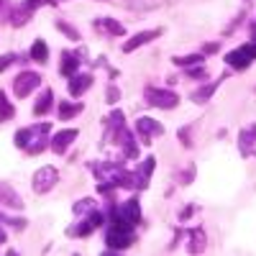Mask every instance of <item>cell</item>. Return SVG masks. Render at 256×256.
<instances>
[{
    "mask_svg": "<svg viewBox=\"0 0 256 256\" xmlns=\"http://www.w3.org/2000/svg\"><path fill=\"white\" fill-rule=\"evenodd\" d=\"M256 146V126H251L248 131H241V154H251Z\"/></svg>",
    "mask_w": 256,
    "mask_h": 256,
    "instance_id": "e0dca14e",
    "label": "cell"
},
{
    "mask_svg": "<svg viewBox=\"0 0 256 256\" xmlns=\"http://www.w3.org/2000/svg\"><path fill=\"white\" fill-rule=\"evenodd\" d=\"M0 202L8 205V208H20V205H24L20 198L16 195V190L10 184H6V182H0Z\"/></svg>",
    "mask_w": 256,
    "mask_h": 256,
    "instance_id": "4fadbf2b",
    "label": "cell"
},
{
    "mask_svg": "<svg viewBox=\"0 0 256 256\" xmlns=\"http://www.w3.org/2000/svg\"><path fill=\"white\" fill-rule=\"evenodd\" d=\"M74 138H77V131H74V128H67V131H59V134L49 141V146H52L54 154H64Z\"/></svg>",
    "mask_w": 256,
    "mask_h": 256,
    "instance_id": "30bf717a",
    "label": "cell"
},
{
    "mask_svg": "<svg viewBox=\"0 0 256 256\" xmlns=\"http://www.w3.org/2000/svg\"><path fill=\"white\" fill-rule=\"evenodd\" d=\"M216 88H218V82L208 84V88H202V90H198L195 95H192V100H195V102H205V100H210V95L216 92Z\"/></svg>",
    "mask_w": 256,
    "mask_h": 256,
    "instance_id": "ffe728a7",
    "label": "cell"
},
{
    "mask_svg": "<svg viewBox=\"0 0 256 256\" xmlns=\"http://www.w3.org/2000/svg\"><path fill=\"white\" fill-rule=\"evenodd\" d=\"M56 28H59V31H64V34H67V36H70L72 41H77V38H80L77 28H72V26L67 24V20H56Z\"/></svg>",
    "mask_w": 256,
    "mask_h": 256,
    "instance_id": "7402d4cb",
    "label": "cell"
},
{
    "mask_svg": "<svg viewBox=\"0 0 256 256\" xmlns=\"http://www.w3.org/2000/svg\"><path fill=\"white\" fill-rule=\"evenodd\" d=\"M254 41H256V24H254Z\"/></svg>",
    "mask_w": 256,
    "mask_h": 256,
    "instance_id": "4316f807",
    "label": "cell"
},
{
    "mask_svg": "<svg viewBox=\"0 0 256 256\" xmlns=\"http://www.w3.org/2000/svg\"><path fill=\"white\" fill-rule=\"evenodd\" d=\"M49 3H59V0H49Z\"/></svg>",
    "mask_w": 256,
    "mask_h": 256,
    "instance_id": "83f0119b",
    "label": "cell"
},
{
    "mask_svg": "<svg viewBox=\"0 0 256 256\" xmlns=\"http://www.w3.org/2000/svg\"><path fill=\"white\" fill-rule=\"evenodd\" d=\"M3 241H6V230H3V228H0V244H3Z\"/></svg>",
    "mask_w": 256,
    "mask_h": 256,
    "instance_id": "484cf974",
    "label": "cell"
},
{
    "mask_svg": "<svg viewBox=\"0 0 256 256\" xmlns=\"http://www.w3.org/2000/svg\"><path fill=\"white\" fill-rule=\"evenodd\" d=\"M134 230L128 228V223L123 220H113V226L108 228V233H105V241H108L110 248H123L128 244H134Z\"/></svg>",
    "mask_w": 256,
    "mask_h": 256,
    "instance_id": "7a4b0ae2",
    "label": "cell"
},
{
    "mask_svg": "<svg viewBox=\"0 0 256 256\" xmlns=\"http://www.w3.org/2000/svg\"><path fill=\"white\" fill-rule=\"evenodd\" d=\"M52 90L49 88H44V92L38 95V100H36V105H34V116H46L49 113V108H52Z\"/></svg>",
    "mask_w": 256,
    "mask_h": 256,
    "instance_id": "2e32d148",
    "label": "cell"
},
{
    "mask_svg": "<svg viewBox=\"0 0 256 256\" xmlns=\"http://www.w3.org/2000/svg\"><path fill=\"white\" fill-rule=\"evenodd\" d=\"M41 84V77L36 74V72H20L16 80H13V92L18 95V98H28L36 88Z\"/></svg>",
    "mask_w": 256,
    "mask_h": 256,
    "instance_id": "8992f818",
    "label": "cell"
},
{
    "mask_svg": "<svg viewBox=\"0 0 256 256\" xmlns=\"http://www.w3.org/2000/svg\"><path fill=\"white\" fill-rule=\"evenodd\" d=\"M6 6H8V0H0V13L6 10Z\"/></svg>",
    "mask_w": 256,
    "mask_h": 256,
    "instance_id": "d4e9b609",
    "label": "cell"
},
{
    "mask_svg": "<svg viewBox=\"0 0 256 256\" xmlns=\"http://www.w3.org/2000/svg\"><path fill=\"white\" fill-rule=\"evenodd\" d=\"M90 84H92V74L90 72H74L70 77V95L80 98L84 90H90Z\"/></svg>",
    "mask_w": 256,
    "mask_h": 256,
    "instance_id": "ba28073f",
    "label": "cell"
},
{
    "mask_svg": "<svg viewBox=\"0 0 256 256\" xmlns=\"http://www.w3.org/2000/svg\"><path fill=\"white\" fill-rule=\"evenodd\" d=\"M254 59H256V44H244L226 54V64L233 70H246Z\"/></svg>",
    "mask_w": 256,
    "mask_h": 256,
    "instance_id": "3957f363",
    "label": "cell"
},
{
    "mask_svg": "<svg viewBox=\"0 0 256 256\" xmlns=\"http://www.w3.org/2000/svg\"><path fill=\"white\" fill-rule=\"evenodd\" d=\"M13 116H16V110H13V105L8 102L6 92H0V120H10Z\"/></svg>",
    "mask_w": 256,
    "mask_h": 256,
    "instance_id": "d6986e66",
    "label": "cell"
},
{
    "mask_svg": "<svg viewBox=\"0 0 256 256\" xmlns=\"http://www.w3.org/2000/svg\"><path fill=\"white\" fill-rule=\"evenodd\" d=\"M146 102L154 105V108H177L180 98L172 92V90H164V88H146Z\"/></svg>",
    "mask_w": 256,
    "mask_h": 256,
    "instance_id": "277c9868",
    "label": "cell"
},
{
    "mask_svg": "<svg viewBox=\"0 0 256 256\" xmlns=\"http://www.w3.org/2000/svg\"><path fill=\"white\" fill-rule=\"evenodd\" d=\"M92 26L98 31H102V34H108V36H126L123 24H118V20H113V18H98Z\"/></svg>",
    "mask_w": 256,
    "mask_h": 256,
    "instance_id": "7c38bea8",
    "label": "cell"
},
{
    "mask_svg": "<svg viewBox=\"0 0 256 256\" xmlns=\"http://www.w3.org/2000/svg\"><path fill=\"white\" fill-rule=\"evenodd\" d=\"M138 131L144 134V144H148V134H162L164 128H162L159 123H154L152 118H141V120H138Z\"/></svg>",
    "mask_w": 256,
    "mask_h": 256,
    "instance_id": "ac0fdd59",
    "label": "cell"
},
{
    "mask_svg": "<svg viewBox=\"0 0 256 256\" xmlns=\"http://www.w3.org/2000/svg\"><path fill=\"white\" fill-rule=\"evenodd\" d=\"M82 54H77V52H62V62H59V72L64 74V77H72L74 72H77V67L82 64V59H80Z\"/></svg>",
    "mask_w": 256,
    "mask_h": 256,
    "instance_id": "8fae6325",
    "label": "cell"
},
{
    "mask_svg": "<svg viewBox=\"0 0 256 256\" xmlns=\"http://www.w3.org/2000/svg\"><path fill=\"white\" fill-rule=\"evenodd\" d=\"M205 56L202 54H192V56H174V64H182V67H190V64H200Z\"/></svg>",
    "mask_w": 256,
    "mask_h": 256,
    "instance_id": "44dd1931",
    "label": "cell"
},
{
    "mask_svg": "<svg viewBox=\"0 0 256 256\" xmlns=\"http://www.w3.org/2000/svg\"><path fill=\"white\" fill-rule=\"evenodd\" d=\"M118 95H120V92H118V88H110V90H108V102H116V100H118Z\"/></svg>",
    "mask_w": 256,
    "mask_h": 256,
    "instance_id": "cb8c5ba5",
    "label": "cell"
},
{
    "mask_svg": "<svg viewBox=\"0 0 256 256\" xmlns=\"http://www.w3.org/2000/svg\"><path fill=\"white\" fill-rule=\"evenodd\" d=\"M156 36H162V28H152V31H141V34H136L134 38H128L126 44H123V52L126 54H131V52H136L141 44H148V41H154Z\"/></svg>",
    "mask_w": 256,
    "mask_h": 256,
    "instance_id": "9c48e42d",
    "label": "cell"
},
{
    "mask_svg": "<svg viewBox=\"0 0 256 256\" xmlns=\"http://www.w3.org/2000/svg\"><path fill=\"white\" fill-rule=\"evenodd\" d=\"M49 0H24L18 8H13L10 10V24L13 26H24V24H28V18L34 16V10L38 8V6H46Z\"/></svg>",
    "mask_w": 256,
    "mask_h": 256,
    "instance_id": "52a82bcc",
    "label": "cell"
},
{
    "mask_svg": "<svg viewBox=\"0 0 256 256\" xmlns=\"http://www.w3.org/2000/svg\"><path fill=\"white\" fill-rule=\"evenodd\" d=\"M56 182H59V172H56V169L54 166H41L38 172L34 174V192L44 195V192H49Z\"/></svg>",
    "mask_w": 256,
    "mask_h": 256,
    "instance_id": "5b68a950",
    "label": "cell"
},
{
    "mask_svg": "<svg viewBox=\"0 0 256 256\" xmlns=\"http://www.w3.org/2000/svg\"><path fill=\"white\" fill-rule=\"evenodd\" d=\"M49 131H52L49 123H38V126L20 128V131L16 134V146L24 148V152H28V154H38V152H44V148L49 146V141H46V134Z\"/></svg>",
    "mask_w": 256,
    "mask_h": 256,
    "instance_id": "6da1fadb",
    "label": "cell"
},
{
    "mask_svg": "<svg viewBox=\"0 0 256 256\" xmlns=\"http://www.w3.org/2000/svg\"><path fill=\"white\" fill-rule=\"evenodd\" d=\"M28 56H31L34 62H38V64H46V62H49V44H46V41H41V38H36Z\"/></svg>",
    "mask_w": 256,
    "mask_h": 256,
    "instance_id": "5bb4252c",
    "label": "cell"
},
{
    "mask_svg": "<svg viewBox=\"0 0 256 256\" xmlns=\"http://www.w3.org/2000/svg\"><path fill=\"white\" fill-rule=\"evenodd\" d=\"M82 108H84L82 102H67V100H62V102H59V118H62V120H70V118L80 116Z\"/></svg>",
    "mask_w": 256,
    "mask_h": 256,
    "instance_id": "9a60e30c",
    "label": "cell"
},
{
    "mask_svg": "<svg viewBox=\"0 0 256 256\" xmlns=\"http://www.w3.org/2000/svg\"><path fill=\"white\" fill-rule=\"evenodd\" d=\"M13 62H18V56H16V54H6L3 59H0V72H3V70H8Z\"/></svg>",
    "mask_w": 256,
    "mask_h": 256,
    "instance_id": "603a6c76",
    "label": "cell"
}]
</instances>
